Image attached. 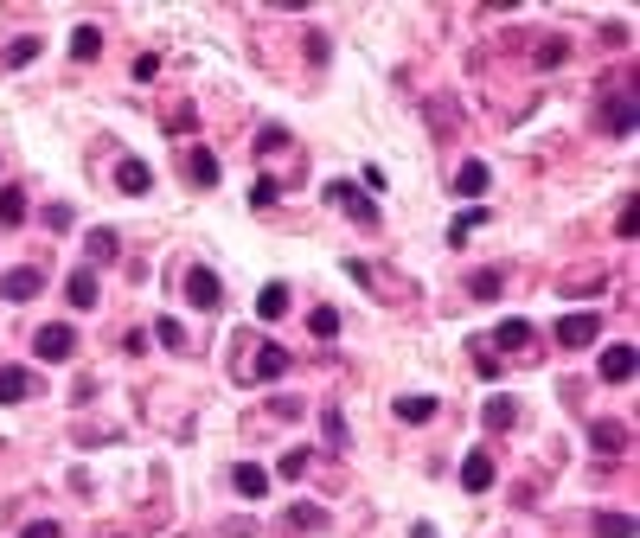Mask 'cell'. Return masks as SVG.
I'll list each match as a JSON object with an SVG mask.
<instances>
[{"mask_svg": "<svg viewBox=\"0 0 640 538\" xmlns=\"http://www.w3.org/2000/svg\"><path fill=\"white\" fill-rule=\"evenodd\" d=\"M327 199H333V206H339V212H346L352 225H366V231L378 225V206H372V199H366L359 186H346V180H333V186H327Z\"/></svg>", "mask_w": 640, "mask_h": 538, "instance_id": "obj_1", "label": "cell"}, {"mask_svg": "<svg viewBox=\"0 0 640 538\" xmlns=\"http://www.w3.org/2000/svg\"><path fill=\"white\" fill-rule=\"evenodd\" d=\"M551 340H557V347H570V353L596 347V340H602V314H570V320H557Z\"/></svg>", "mask_w": 640, "mask_h": 538, "instance_id": "obj_2", "label": "cell"}, {"mask_svg": "<svg viewBox=\"0 0 640 538\" xmlns=\"http://www.w3.org/2000/svg\"><path fill=\"white\" fill-rule=\"evenodd\" d=\"M32 347H39L45 366H64L70 353H78V333H70L64 320H51V327H39V340H32Z\"/></svg>", "mask_w": 640, "mask_h": 538, "instance_id": "obj_3", "label": "cell"}, {"mask_svg": "<svg viewBox=\"0 0 640 538\" xmlns=\"http://www.w3.org/2000/svg\"><path fill=\"white\" fill-rule=\"evenodd\" d=\"M602 128H608V134H634V84H615V90H608Z\"/></svg>", "mask_w": 640, "mask_h": 538, "instance_id": "obj_4", "label": "cell"}, {"mask_svg": "<svg viewBox=\"0 0 640 538\" xmlns=\"http://www.w3.org/2000/svg\"><path fill=\"white\" fill-rule=\"evenodd\" d=\"M186 301H192V308H205V314H211V308H218V301H225V289H218V276H211V269H205V263H192V269H186Z\"/></svg>", "mask_w": 640, "mask_h": 538, "instance_id": "obj_5", "label": "cell"}, {"mask_svg": "<svg viewBox=\"0 0 640 538\" xmlns=\"http://www.w3.org/2000/svg\"><path fill=\"white\" fill-rule=\"evenodd\" d=\"M282 372H289V347H282V340H263V347H256V366H250V378H256V385H275Z\"/></svg>", "mask_w": 640, "mask_h": 538, "instance_id": "obj_6", "label": "cell"}, {"mask_svg": "<svg viewBox=\"0 0 640 538\" xmlns=\"http://www.w3.org/2000/svg\"><path fill=\"white\" fill-rule=\"evenodd\" d=\"M39 289H45V276H39L32 263H20V269H7V276H0V295H7V301H32Z\"/></svg>", "mask_w": 640, "mask_h": 538, "instance_id": "obj_7", "label": "cell"}, {"mask_svg": "<svg viewBox=\"0 0 640 538\" xmlns=\"http://www.w3.org/2000/svg\"><path fill=\"white\" fill-rule=\"evenodd\" d=\"M461 487H468V494H487V487H493V455H487V449H474V455L461 461Z\"/></svg>", "mask_w": 640, "mask_h": 538, "instance_id": "obj_8", "label": "cell"}, {"mask_svg": "<svg viewBox=\"0 0 640 538\" xmlns=\"http://www.w3.org/2000/svg\"><path fill=\"white\" fill-rule=\"evenodd\" d=\"M64 295H70V308H97V301H103V289H97V269L84 263V269H78V276H70V283H64Z\"/></svg>", "mask_w": 640, "mask_h": 538, "instance_id": "obj_9", "label": "cell"}, {"mask_svg": "<svg viewBox=\"0 0 640 538\" xmlns=\"http://www.w3.org/2000/svg\"><path fill=\"white\" fill-rule=\"evenodd\" d=\"M32 397V372L26 366H0V404H26Z\"/></svg>", "mask_w": 640, "mask_h": 538, "instance_id": "obj_10", "label": "cell"}, {"mask_svg": "<svg viewBox=\"0 0 640 538\" xmlns=\"http://www.w3.org/2000/svg\"><path fill=\"white\" fill-rule=\"evenodd\" d=\"M442 411V397H430V391H410V397H397V417L403 423H430Z\"/></svg>", "mask_w": 640, "mask_h": 538, "instance_id": "obj_11", "label": "cell"}, {"mask_svg": "<svg viewBox=\"0 0 640 538\" xmlns=\"http://www.w3.org/2000/svg\"><path fill=\"white\" fill-rule=\"evenodd\" d=\"M154 186V173H148V161H122L116 167V192H128V199H141V192H148Z\"/></svg>", "mask_w": 640, "mask_h": 538, "instance_id": "obj_12", "label": "cell"}, {"mask_svg": "<svg viewBox=\"0 0 640 538\" xmlns=\"http://www.w3.org/2000/svg\"><path fill=\"white\" fill-rule=\"evenodd\" d=\"M493 186V173H487V161H461V173H455V192L461 199H480Z\"/></svg>", "mask_w": 640, "mask_h": 538, "instance_id": "obj_13", "label": "cell"}, {"mask_svg": "<svg viewBox=\"0 0 640 538\" xmlns=\"http://www.w3.org/2000/svg\"><path fill=\"white\" fill-rule=\"evenodd\" d=\"M602 378L608 385H627L634 378V347H602Z\"/></svg>", "mask_w": 640, "mask_h": 538, "instance_id": "obj_14", "label": "cell"}, {"mask_svg": "<svg viewBox=\"0 0 640 538\" xmlns=\"http://www.w3.org/2000/svg\"><path fill=\"white\" fill-rule=\"evenodd\" d=\"M480 423H487V430H513V423H519V404H513V397H487V404H480Z\"/></svg>", "mask_w": 640, "mask_h": 538, "instance_id": "obj_15", "label": "cell"}, {"mask_svg": "<svg viewBox=\"0 0 640 538\" xmlns=\"http://www.w3.org/2000/svg\"><path fill=\"white\" fill-rule=\"evenodd\" d=\"M256 314H263V320H282V314H289V283H263Z\"/></svg>", "mask_w": 640, "mask_h": 538, "instance_id": "obj_16", "label": "cell"}, {"mask_svg": "<svg viewBox=\"0 0 640 538\" xmlns=\"http://www.w3.org/2000/svg\"><path fill=\"white\" fill-rule=\"evenodd\" d=\"M589 442H596V455H621L627 449V423H596Z\"/></svg>", "mask_w": 640, "mask_h": 538, "instance_id": "obj_17", "label": "cell"}, {"mask_svg": "<svg viewBox=\"0 0 640 538\" xmlns=\"http://www.w3.org/2000/svg\"><path fill=\"white\" fill-rule=\"evenodd\" d=\"M186 173H192L199 186H218V154H211V148H192V154H186Z\"/></svg>", "mask_w": 640, "mask_h": 538, "instance_id": "obj_18", "label": "cell"}, {"mask_svg": "<svg viewBox=\"0 0 640 538\" xmlns=\"http://www.w3.org/2000/svg\"><path fill=\"white\" fill-rule=\"evenodd\" d=\"M231 481H237V494H244V500H256V494L269 487V468H256V461H237V475H231Z\"/></svg>", "mask_w": 640, "mask_h": 538, "instance_id": "obj_19", "label": "cell"}, {"mask_svg": "<svg viewBox=\"0 0 640 538\" xmlns=\"http://www.w3.org/2000/svg\"><path fill=\"white\" fill-rule=\"evenodd\" d=\"M14 225H26V192L20 186L0 192V231H14Z\"/></svg>", "mask_w": 640, "mask_h": 538, "instance_id": "obj_20", "label": "cell"}, {"mask_svg": "<svg viewBox=\"0 0 640 538\" xmlns=\"http://www.w3.org/2000/svg\"><path fill=\"white\" fill-rule=\"evenodd\" d=\"M154 340H161L167 353H186V347H192V340H186V327H180L173 314H161V320H154Z\"/></svg>", "mask_w": 640, "mask_h": 538, "instance_id": "obj_21", "label": "cell"}, {"mask_svg": "<svg viewBox=\"0 0 640 538\" xmlns=\"http://www.w3.org/2000/svg\"><path fill=\"white\" fill-rule=\"evenodd\" d=\"M500 289H506V276H500V269H480V276L468 283V295H474V301H500Z\"/></svg>", "mask_w": 640, "mask_h": 538, "instance_id": "obj_22", "label": "cell"}, {"mask_svg": "<svg viewBox=\"0 0 640 538\" xmlns=\"http://www.w3.org/2000/svg\"><path fill=\"white\" fill-rule=\"evenodd\" d=\"M596 538H634V519L627 513H596Z\"/></svg>", "mask_w": 640, "mask_h": 538, "instance_id": "obj_23", "label": "cell"}, {"mask_svg": "<svg viewBox=\"0 0 640 538\" xmlns=\"http://www.w3.org/2000/svg\"><path fill=\"white\" fill-rule=\"evenodd\" d=\"M103 51V32L97 26H78V32H70V58H97Z\"/></svg>", "mask_w": 640, "mask_h": 538, "instance_id": "obj_24", "label": "cell"}, {"mask_svg": "<svg viewBox=\"0 0 640 538\" xmlns=\"http://www.w3.org/2000/svg\"><path fill=\"white\" fill-rule=\"evenodd\" d=\"M493 340H500V347H513V353H525V347H532V327H525V320H506L500 333H493Z\"/></svg>", "mask_w": 640, "mask_h": 538, "instance_id": "obj_25", "label": "cell"}, {"mask_svg": "<svg viewBox=\"0 0 640 538\" xmlns=\"http://www.w3.org/2000/svg\"><path fill=\"white\" fill-rule=\"evenodd\" d=\"M480 225H487V212H480V206H474V212H461V218L449 225V244H468V237L480 231Z\"/></svg>", "mask_w": 640, "mask_h": 538, "instance_id": "obj_26", "label": "cell"}, {"mask_svg": "<svg viewBox=\"0 0 640 538\" xmlns=\"http://www.w3.org/2000/svg\"><path fill=\"white\" fill-rule=\"evenodd\" d=\"M608 289V276H596V269H583V276H570V289L563 295H602Z\"/></svg>", "mask_w": 640, "mask_h": 538, "instance_id": "obj_27", "label": "cell"}, {"mask_svg": "<svg viewBox=\"0 0 640 538\" xmlns=\"http://www.w3.org/2000/svg\"><path fill=\"white\" fill-rule=\"evenodd\" d=\"M308 333H320V340H333V333H339V314H333V308H314V314H308Z\"/></svg>", "mask_w": 640, "mask_h": 538, "instance_id": "obj_28", "label": "cell"}, {"mask_svg": "<svg viewBox=\"0 0 640 538\" xmlns=\"http://www.w3.org/2000/svg\"><path fill=\"white\" fill-rule=\"evenodd\" d=\"M90 263H116V231H90Z\"/></svg>", "mask_w": 640, "mask_h": 538, "instance_id": "obj_29", "label": "cell"}, {"mask_svg": "<svg viewBox=\"0 0 640 538\" xmlns=\"http://www.w3.org/2000/svg\"><path fill=\"white\" fill-rule=\"evenodd\" d=\"M32 58H39V39H14L7 45V64H32Z\"/></svg>", "mask_w": 640, "mask_h": 538, "instance_id": "obj_30", "label": "cell"}, {"mask_svg": "<svg viewBox=\"0 0 640 538\" xmlns=\"http://www.w3.org/2000/svg\"><path fill=\"white\" fill-rule=\"evenodd\" d=\"M320 430H327V442H333V449H346V417H339V411H327V417H320Z\"/></svg>", "mask_w": 640, "mask_h": 538, "instance_id": "obj_31", "label": "cell"}, {"mask_svg": "<svg viewBox=\"0 0 640 538\" xmlns=\"http://www.w3.org/2000/svg\"><path fill=\"white\" fill-rule=\"evenodd\" d=\"M289 525H301V532H314V525H327V513H320V506H295V513H289Z\"/></svg>", "mask_w": 640, "mask_h": 538, "instance_id": "obj_32", "label": "cell"}, {"mask_svg": "<svg viewBox=\"0 0 640 538\" xmlns=\"http://www.w3.org/2000/svg\"><path fill=\"white\" fill-rule=\"evenodd\" d=\"M282 475H289V481L308 475V449H289V455H282Z\"/></svg>", "mask_w": 640, "mask_h": 538, "instance_id": "obj_33", "label": "cell"}, {"mask_svg": "<svg viewBox=\"0 0 640 538\" xmlns=\"http://www.w3.org/2000/svg\"><path fill=\"white\" fill-rule=\"evenodd\" d=\"M154 71H161V58H154V51H141V58H134V84H148Z\"/></svg>", "mask_w": 640, "mask_h": 538, "instance_id": "obj_34", "label": "cell"}, {"mask_svg": "<svg viewBox=\"0 0 640 538\" xmlns=\"http://www.w3.org/2000/svg\"><path fill=\"white\" fill-rule=\"evenodd\" d=\"M615 237H634V199H621V212H615Z\"/></svg>", "mask_w": 640, "mask_h": 538, "instance_id": "obj_35", "label": "cell"}, {"mask_svg": "<svg viewBox=\"0 0 640 538\" xmlns=\"http://www.w3.org/2000/svg\"><path fill=\"white\" fill-rule=\"evenodd\" d=\"M20 538H58V525H51V519H32V525H26Z\"/></svg>", "mask_w": 640, "mask_h": 538, "instance_id": "obj_36", "label": "cell"}, {"mask_svg": "<svg viewBox=\"0 0 640 538\" xmlns=\"http://www.w3.org/2000/svg\"><path fill=\"white\" fill-rule=\"evenodd\" d=\"M410 538H442V532H436L430 519H416V525H410Z\"/></svg>", "mask_w": 640, "mask_h": 538, "instance_id": "obj_37", "label": "cell"}]
</instances>
